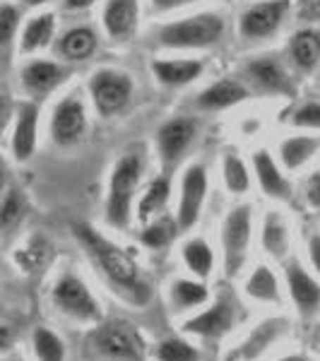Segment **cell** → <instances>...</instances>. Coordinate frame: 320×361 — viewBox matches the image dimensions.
<instances>
[{"label": "cell", "instance_id": "cell-8", "mask_svg": "<svg viewBox=\"0 0 320 361\" xmlns=\"http://www.w3.org/2000/svg\"><path fill=\"white\" fill-rule=\"evenodd\" d=\"M87 133V106L78 92H70L54 106L51 114V137L61 147L78 145Z\"/></svg>", "mask_w": 320, "mask_h": 361}, {"label": "cell", "instance_id": "cell-30", "mask_svg": "<svg viewBox=\"0 0 320 361\" xmlns=\"http://www.w3.org/2000/svg\"><path fill=\"white\" fill-rule=\"evenodd\" d=\"M34 357L39 361H66V342L58 337L54 330L39 325L32 333Z\"/></svg>", "mask_w": 320, "mask_h": 361}, {"label": "cell", "instance_id": "cell-12", "mask_svg": "<svg viewBox=\"0 0 320 361\" xmlns=\"http://www.w3.org/2000/svg\"><path fill=\"white\" fill-rule=\"evenodd\" d=\"M197 135V123L188 116H176L168 118L164 126L156 133V149L159 157L164 159V164H176L178 159L185 154V149L190 147V142Z\"/></svg>", "mask_w": 320, "mask_h": 361}, {"label": "cell", "instance_id": "cell-22", "mask_svg": "<svg viewBox=\"0 0 320 361\" xmlns=\"http://www.w3.org/2000/svg\"><path fill=\"white\" fill-rule=\"evenodd\" d=\"M99 46V37L92 27H73L58 39V54L66 61H87Z\"/></svg>", "mask_w": 320, "mask_h": 361}, {"label": "cell", "instance_id": "cell-42", "mask_svg": "<svg viewBox=\"0 0 320 361\" xmlns=\"http://www.w3.org/2000/svg\"><path fill=\"white\" fill-rule=\"evenodd\" d=\"M22 3H25L27 8H42V5H46L49 0H22Z\"/></svg>", "mask_w": 320, "mask_h": 361}, {"label": "cell", "instance_id": "cell-44", "mask_svg": "<svg viewBox=\"0 0 320 361\" xmlns=\"http://www.w3.org/2000/svg\"><path fill=\"white\" fill-rule=\"evenodd\" d=\"M224 361H236V357H234V354H231V357H226Z\"/></svg>", "mask_w": 320, "mask_h": 361}, {"label": "cell", "instance_id": "cell-16", "mask_svg": "<svg viewBox=\"0 0 320 361\" xmlns=\"http://www.w3.org/2000/svg\"><path fill=\"white\" fill-rule=\"evenodd\" d=\"M253 171L260 190L267 197H272V200H289L292 197V183L287 180V176L282 173V169H279V164L272 159V154L267 149H258L253 154Z\"/></svg>", "mask_w": 320, "mask_h": 361}, {"label": "cell", "instance_id": "cell-31", "mask_svg": "<svg viewBox=\"0 0 320 361\" xmlns=\"http://www.w3.org/2000/svg\"><path fill=\"white\" fill-rule=\"evenodd\" d=\"M154 361H200V352L181 337H166L152 349Z\"/></svg>", "mask_w": 320, "mask_h": 361}, {"label": "cell", "instance_id": "cell-40", "mask_svg": "<svg viewBox=\"0 0 320 361\" xmlns=\"http://www.w3.org/2000/svg\"><path fill=\"white\" fill-rule=\"evenodd\" d=\"M308 258H311L313 270L320 275V231H311L308 234Z\"/></svg>", "mask_w": 320, "mask_h": 361}, {"label": "cell", "instance_id": "cell-14", "mask_svg": "<svg viewBox=\"0 0 320 361\" xmlns=\"http://www.w3.org/2000/svg\"><path fill=\"white\" fill-rule=\"evenodd\" d=\"M140 22V0H106L101 13L104 32L113 42H125L137 32Z\"/></svg>", "mask_w": 320, "mask_h": 361}, {"label": "cell", "instance_id": "cell-11", "mask_svg": "<svg viewBox=\"0 0 320 361\" xmlns=\"http://www.w3.org/2000/svg\"><path fill=\"white\" fill-rule=\"evenodd\" d=\"M207 197V171L202 164H190L181 178V200L176 209L178 229H190L197 224Z\"/></svg>", "mask_w": 320, "mask_h": 361}, {"label": "cell", "instance_id": "cell-37", "mask_svg": "<svg viewBox=\"0 0 320 361\" xmlns=\"http://www.w3.org/2000/svg\"><path fill=\"white\" fill-rule=\"evenodd\" d=\"M193 3H200V0H149V8H152L156 15H164V13H171V10L185 8V5H193Z\"/></svg>", "mask_w": 320, "mask_h": 361}, {"label": "cell", "instance_id": "cell-3", "mask_svg": "<svg viewBox=\"0 0 320 361\" xmlns=\"http://www.w3.org/2000/svg\"><path fill=\"white\" fill-rule=\"evenodd\" d=\"M226 22L217 13H197L176 22H166L156 29V44L164 49L190 51V49H209L219 44L224 37Z\"/></svg>", "mask_w": 320, "mask_h": 361}, {"label": "cell", "instance_id": "cell-10", "mask_svg": "<svg viewBox=\"0 0 320 361\" xmlns=\"http://www.w3.org/2000/svg\"><path fill=\"white\" fill-rule=\"evenodd\" d=\"M236 325V306L229 296H219L212 306L200 311L197 316L188 318L183 323V330L188 335L205 337V340H219L229 335Z\"/></svg>", "mask_w": 320, "mask_h": 361}, {"label": "cell", "instance_id": "cell-34", "mask_svg": "<svg viewBox=\"0 0 320 361\" xmlns=\"http://www.w3.org/2000/svg\"><path fill=\"white\" fill-rule=\"evenodd\" d=\"M178 224L171 222V219H159V222H152L149 226H144L142 231V243L149 248H164L168 246V241L173 238V234H176Z\"/></svg>", "mask_w": 320, "mask_h": 361}, {"label": "cell", "instance_id": "cell-17", "mask_svg": "<svg viewBox=\"0 0 320 361\" xmlns=\"http://www.w3.org/2000/svg\"><path fill=\"white\" fill-rule=\"evenodd\" d=\"M248 97H251V92H248L246 85L238 82V80L224 78L205 87V90L197 94L195 104L202 111H222V109H229V106H236V104L246 102Z\"/></svg>", "mask_w": 320, "mask_h": 361}, {"label": "cell", "instance_id": "cell-23", "mask_svg": "<svg viewBox=\"0 0 320 361\" xmlns=\"http://www.w3.org/2000/svg\"><path fill=\"white\" fill-rule=\"evenodd\" d=\"M260 243H263V250L272 258L282 260L284 255L289 253V243H292V236H289V224L287 219L279 212H267L263 219V231H260Z\"/></svg>", "mask_w": 320, "mask_h": 361}, {"label": "cell", "instance_id": "cell-32", "mask_svg": "<svg viewBox=\"0 0 320 361\" xmlns=\"http://www.w3.org/2000/svg\"><path fill=\"white\" fill-rule=\"evenodd\" d=\"M222 176H224V185L229 193L234 195H243L251 188V176H248V169L243 164L241 157L236 154H226L222 161Z\"/></svg>", "mask_w": 320, "mask_h": 361}, {"label": "cell", "instance_id": "cell-20", "mask_svg": "<svg viewBox=\"0 0 320 361\" xmlns=\"http://www.w3.org/2000/svg\"><path fill=\"white\" fill-rule=\"evenodd\" d=\"M289 58L301 73H313L320 66V29H299L289 42Z\"/></svg>", "mask_w": 320, "mask_h": 361}, {"label": "cell", "instance_id": "cell-43", "mask_svg": "<svg viewBox=\"0 0 320 361\" xmlns=\"http://www.w3.org/2000/svg\"><path fill=\"white\" fill-rule=\"evenodd\" d=\"M277 361H308V359L299 357V354H289V357H282V359H277Z\"/></svg>", "mask_w": 320, "mask_h": 361}, {"label": "cell", "instance_id": "cell-33", "mask_svg": "<svg viewBox=\"0 0 320 361\" xmlns=\"http://www.w3.org/2000/svg\"><path fill=\"white\" fill-rule=\"evenodd\" d=\"M22 217H25V197L20 190L8 188L3 197V207H0V224L5 231H10Z\"/></svg>", "mask_w": 320, "mask_h": 361}, {"label": "cell", "instance_id": "cell-7", "mask_svg": "<svg viewBox=\"0 0 320 361\" xmlns=\"http://www.w3.org/2000/svg\"><path fill=\"white\" fill-rule=\"evenodd\" d=\"M90 97L101 118L121 114L130 104L133 80L130 75L116 68L94 70L90 78Z\"/></svg>", "mask_w": 320, "mask_h": 361}, {"label": "cell", "instance_id": "cell-15", "mask_svg": "<svg viewBox=\"0 0 320 361\" xmlns=\"http://www.w3.org/2000/svg\"><path fill=\"white\" fill-rule=\"evenodd\" d=\"M20 80H22V87H25L32 97H46L66 80V68L56 61L34 58V61H29L27 66L20 70Z\"/></svg>", "mask_w": 320, "mask_h": 361}, {"label": "cell", "instance_id": "cell-4", "mask_svg": "<svg viewBox=\"0 0 320 361\" xmlns=\"http://www.w3.org/2000/svg\"><path fill=\"white\" fill-rule=\"evenodd\" d=\"M51 301L58 311L80 320V323H101V304L85 284V279L73 272H63L56 279L54 289H51Z\"/></svg>", "mask_w": 320, "mask_h": 361}, {"label": "cell", "instance_id": "cell-1", "mask_svg": "<svg viewBox=\"0 0 320 361\" xmlns=\"http://www.w3.org/2000/svg\"><path fill=\"white\" fill-rule=\"evenodd\" d=\"M75 236L80 238V243L85 246L87 255L92 258L101 275L109 279V284L118 287V292L128 296L133 304H144L149 299V287L142 279L140 265L135 263L128 250L116 246L113 241H109L106 236H101L97 229H92L90 224H75L73 226Z\"/></svg>", "mask_w": 320, "mask_h": 361}, {"label": "cell", "instance_id": "cell-26", "mask_svg": "<svg viewBox=\"0 0 320 361\" xmlns=\"http://www.w3.org/2000/svg\"><path fill=\"white\" fill-rule=\"evenodd\" d=\"M209 292L202 282L195 279H173L171 287H168V301H171L173 311H190L202 304H207Z\"/></svg>", "mask_w": 320, "mask_h": 361}, {"label": "cell", "instance_id": "cell-41", "mask_svg": "<svg viewBox=\"0 0 320 361\" xmlns=\"http://www.w3.org/2000/svg\"><path fill=\"white\" fill-rule=\"evenodd\" d=\"M97 0H63V8L70 10V13H80V10L92 8Z\"/></svg>", "mask_w": 320, "mask_h": 361}, {"label": "cell", "instance_id": "cell-27", "mask_svg": "<svg viewBox=\"0 0 320 361\" xmlns=\"http://www.w3.org/2000/svg\"><path fill=\"white\" fill-rule=\"evenodd\" d=\"M246 294L253 301L260 304H279L282 301V292H279V282L275 272L267 265H258L246 279Z\"/></svg>", "mask_w": 320, "mask_h": 361}, {"label": "cell", "instance_id": "cell-13", "mask_svg": "<svg viewBox=\"0 0 320 361\" xmlns=\"http://www.w3.org/2000/svg\"><path fill=\"white\" fill-rule=\"evenodd\" d=\"M37 135H39V106L34 102H22L15 114L13 126V157L17 161H29L37 152Z\"/></svg>", "mask_w": 320, "mask_h": 361}, {"label": "cell", "instance_id": "cell-38", "mask_svg": "<svg viewBox=\"0 0 320 361\" xmlns=\"http://www.w3.org/2000/svg\"><path fill=\"white\" fill-rule=\"evenodd\" d=\"M306 202L320 209V171H313L311 178L306 180Z\"/></svg>", "mask_w": 320, "mask_h": 361}, {"label": "cell", "instance_id": "cell-39", "mask_svg": "<svg viewBox=\"0 0 320 361\" xmlns=\"http://www.w3.org/2000/svg\"><path fill=\"white\" fill-rule=\"evenodd\" d=\"M299 20H304V22H320V0H301Z\"/></svg>", "mask_w": 320, "mask_h": 361}, {"label": "cell", "instance_id": "cell-18", "mask_svg": "<svg viewBox=\"0 0 320 361\" xmlns=\"http://www.w3.org/2000/svg\"><path fill=\"white\" fill-rule=\"evenodd\" d=\"M287 287L292 294V301L301 313H311L320 306V284L316 277L306 272V267L299 260L287 263Z\"/></svg>", "mask_w": 320, "mask_h": 361}, {"label": "cell", "instance_id": "cell-24", "mask_svg": "<svg viewBox=\"0 0 320 361\" xmlns=\"http://www.w3.org/2000/svg\"><path fill=\"white\" fill-rule=\"evenodd\" d=\"M56 37V17L54 13H42L27 22L20 34V51L22 54H34L51 46Z\"/></svg>", "mask_w": 320, "mask_h": 361}, {"label": "cell", "instance_id": "cell-25", "mask_svg": "<svg viewBox=\"0 0 320 361\" xmlns=\"http://www.w3.org/2000/svg\"><path fill=\"white\" fill-rule=\"evenodd\" d=\"M248 78L265 92H289V78L275 58H258L246 66Z\"/></svg>", "mask_w": 320, "mask_h": 361}, {"label": "cell", "instance_id": "cell-21", "mask_svg": "<svg viewBox=\"0 0 320 361\" xmlns=\"http://www.w3.org/2000/svg\"><path fill=\"white\" fill-rule=\"evenodd\" d=\"M320 149L318 135H294L279 142V161L287 171H299Z\"/></svg>", "mask_w": 320, "mask_h": 361}, {"label": "cell", "instance_id": "cell-9", "mask_svg": "<svg viewBox=\"0 0 320 361\" xmlns=\"http://www.w3.org/2000/svg\"><path fill=\"white\" fill-rule=\"evenodd\" d=\"M292 0H260V3L246 8L238 17V34L243 39H267L282 27L284 17H287Z\"/></svg>", "mask_w": 320, "mask_h": 361}, {"label": "cell", "instance_id": "cell-2", "mask_svg": "<svg viewBox=\"0 0 320 361\" xmlns=\"http://www.w3.org/2000/svg\"><path fill=\"white\" fill-rule=\"evenodd\" d=\"M144 171L142 149H128L111 169L106 193V222L113 229H128L133 219V202Z\"/></svg>", "mask_w": 320, "mask_h": 361}, {"label": "cell", "instance_id": "cell-35", "mask_svg": "<svg viewBox=\"0 0 320 361\" xmlns=\"http://www.w3.org/2000/svg\"><path fill=\"white\" fill-rule=\"evenodd\" d=\"M292 126L304 130H320V102H306L292 114Z\"/></svg>", "mask_w": 320, "mask_h": 361}, {"label": "cell", "instance_id": "cell-28", "mask_svg": "<svg viewBox=\"0 0 320 361\" xmlns=\"http://www.w3.org/2000/svg\"><path fill=\"white\" fill-rule=\"evenodd\" d=\"M181 258H183V265L188 267L197 279H207L212 275L214 253L205 238H188L181 248Z\"/></svg>", "mask_w": 320, "mask_h": 361}, {"label": "cell", "instance_id": "cell-5", "mask_svg": "<svg viewBox=\"0 0 320 361\" xmlns=\"http://www.w3.org/2000/svg\"><path fill=\"white\" fill-rule=\"evenodd\" d=\"M253 241V209L251 205H236L229 209L222 224L224 270L229 277L238 275L248 260V248Z\"/></svg>", "mask_w": 320, "mask_h": 361}, {"label": "cell", "instance_id": "cell-6", "mask_svg": "<svg viewBox=\"0 0 320 361\" xmlns=\"http://www.w3.org/2000/svg\"><path fill=\"white\" fill-rule=\"evenodd\" d=\"M97 354L113 361H144V342L137 328L128 320L104 323L90 337Z\"/></svg>", "mask_w": 320, "mask_h": 361}, {"label": "cell", "instance_id": "cell-36", "mask_svg": "<svg viewBox=\"0 0 320 361\" xmlns=\"http://www.w3.org/2000/svg\"><path fill=\"white\" fill-rule=\"evenodd\" d=\"M0 25H3V44L10 46L15 42L17 32H20V10L15 5L5 3L0 10Z\"/></svg>", "mask_w": 320, "mask_h": 361}, {"label": "cell", "instance_id": "cell-19", "mask_svg": "<svg viewBox=\"0 0 320 361\" xmlns=\"http://www.w3.org/2000/svg\"><path fill=\"white\" fill-rule=\"evenodd\" d=\"M202 61L197 58H159L152 61V73L156 78V82H161L164 87H185L190 82H195L202 75Z\"/></svg>", "mask_w": 320, "mask_h": 361}, {"label": "cell", "instance_id": "cell-29", "mask_svg": "<svg viewBox=\"0 0 320 361\" xmlns=\"http://www.w3.org/2000/svg\"><path fill=\"white\" fill-rule=\"evenodd\" d=\"M168 195H171V180H168L166 176L154 178L152 183L147 185V190L142 193V197L137 200V219L140 222H149V219H154L168 202Z\"/></svg>", "mask_w": 320, "mask_h": 361}]
</instances>
